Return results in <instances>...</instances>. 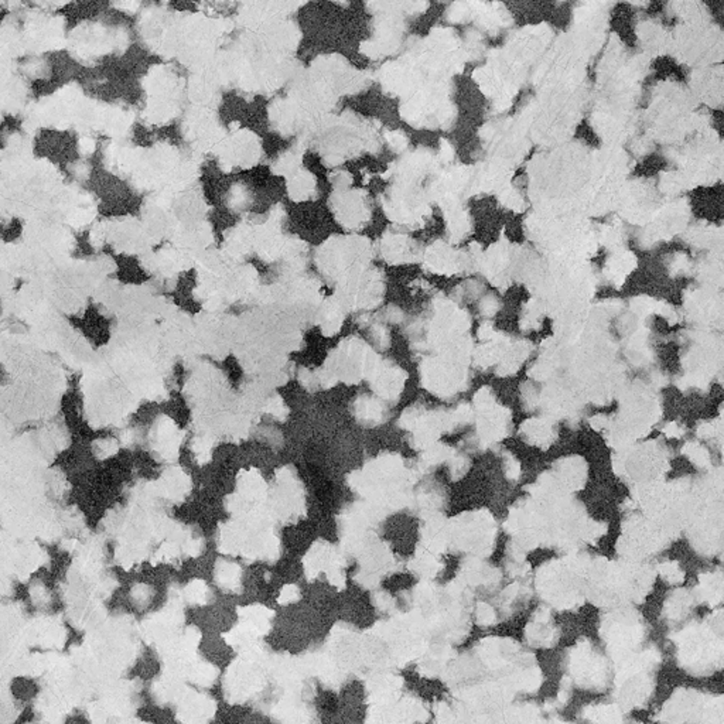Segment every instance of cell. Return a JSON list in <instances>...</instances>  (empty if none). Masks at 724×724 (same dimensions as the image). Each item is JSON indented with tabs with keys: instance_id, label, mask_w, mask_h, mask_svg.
Here are the masks:
<instances>
[{
	"instance_id": "obj_1",
	"label": "cell",
	"mask_w": 724,
	"mask_h": 724,
	"mask_svg": "<svg viewBox=\"0 0 724 724\" xmlns=\"http://www.w3.org/2000/svg\"><path fill=\"white\" fill-rule=\"evenodd\" d=\"M721 617L693 624L675 637L678 662L692 675H710L723 663Z\"/></svg>"
},
{
	"instance_id": "obj_2",
	"label": "cell",
	"mask_w": 724,
	"mask_h": 724,
	"mask_svg": "<svg viewBox=\"0 0 724 724\" xmlns=\"http://www.w3.org/2000/svg\"><path fill=\"white\" fill-rule=\"evenodd\" d=\"M600 634L608 645L611 658L619 665L639 652L646 628L639 615L621 611L613 613L603 619Z\"/></svg>"
},
{
	"instance_id": "obj_3",
	"label": "cell",
	"mask_w": 724,
	"mask_h": 724,
	"mask_svg": "<svg viewBox=\"0 0 724 724\" xmlns=\"http://www.w3.org/2000/svg\"><path fill=\"white\" fill-rule=\"evenodd\" d=\"M568 674L583 689L601 690L607 686L608 666L588 642L577 643L567 658Z\"/></svg>"
},
{
	"instance_id": "obj_4",
	"label": "cell",
	"mask_w": 724,
	"mask_h": 724,
	"mask_svg": "<svg viewBox=\"0 0 724 724\" xmlns=\"http://www.w3.org/2000/svg\"><path fill=\"white\" fill-rule=\"evenodd\" d=\"M181 724H209L214 714V702L204 693L183 690L177 697Z\"/></svg>"
},
{
	"instance_id": "obj_5",
	"label": "cell",
	"mask_w": 724,
	"mask_h": 724,
	"mask_svg": "<svg viewBox=\"0 0 724 724\" xmlns=\"http://www.w3.org/2000/svg\"><path fill=\"white\" fill-rule=\"evenodd\" d=\"M526 637L531 643L535 646H552L556 639L557 634L555 627L551 624L549 614L546 613H539L536 614L532 621L529 623V627L526 630Z\"/></svg>"
},
{
	"instance_id": "obj_6",
	"label": "cell",
	"mask_w": 724,
	"mask_h": 724,
	"mask_svg": "<svg viewBox=\"0 0 724 724\" xmlns=\"http://www.w3.org/2000/svg\"><path fill=\"white\" fill-rule=\"evenodd\" d=\"M584 717L593 724H619L623 721L621 712L611 705H596L586 709Z\"/></svg>"
},
{
	"instance_id": "obj_7",
	"label": "cell",
	"mask_w": 724,
	"mask_h": 724,
	"mask_svg": "<svg viewBox=\"0 0 724 724\" xmlns=\"http://www.w3.org/2000/svg\"><path fill=\"white\" fill-rule=\"evenodd\" d=\"M692 610V599L683 597L682 594H678L675 599H672L666 603V618L669 621H681L688 614V611Z\"/></svg>"
},
{
	"instance_id": "obj_8",
	"label": "cell",
	"mask_w": 724,
	"mask_h": 724,
	"mask_svg": "<svg viewBox=\"0 0 724 724\" xmlns=\"http://www.w3.org/2000/svg\"><path fill=\"white\" fill-rule=\"evenodd\" d=\"M238 572L239 571L234 564H228L226 567H222L218 576L220 584L228 588H234L235 584H238Z\"/></svg>"
},
{
	"instance_id": "obj_9",
	"label": "cell",
	"mask_w": 724,
	"mask_h": 724,
	"mask_svg": "<svg viewBox=\"0 0 724 724\" xmlns=\"http://www.w3.org/2000/svg\"><path fill=\"white\" fill-rule=\"evenodd\" d=\"M187 596H189L190 601H194V603H201L202 600H205V597H206V588H205V586L202 584V582H195V583H193V584L187 588Z\"/></svg>"
},
{
	"instance_id": "obj_10",
	"label": "cell",
	"mask_w": 724,
	"mask_h": 724,
	"mask_svg": "<svg viewBox=\"0 0 724 724\" xmlns=\"http://www.w3.org/2000/svg\"><path fill=\"white\" fill-rule=\"evenodd\" d=\"M497 619V614L494 613V610H491L488 606H480L478 610H477V621L478 624H484V626H489L496 623Z\"/></svg>"
},
{
	"instance_id": "obj_11",
	"label": "cell",
	"mask_w": 724,
	"mask_h": 724,
	"mask_svg": "<svg viewBox=\"0 0 724 724\" xmlns=\"http://www.w3.org/2000/svg\"><path fill=\"white\" fill-rule=\"evenodd\" d=\"M297 594H299V593H297L296 587H292V586H290V587H286V588H284V591L281 593L280 600H281V601H286V603L295 601V600L297 599Z\"/></svg>"
}]
</instances>
